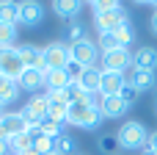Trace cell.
Returning <instances> with one entry per match:
<instances>
[{
    "label": "cell",
    "mask_w": 157,
    "mask_h": 155,
    "mask_svg": "<svg viewBox=\"0 0 157 155\" xmlns=\"http://www.w3.org/2000/svg\"><path fill=\"white\" fill-rule=\"evenodd\" d=\"M116 139H119V147L121 150H144L146 147V141H149V130H146V125L144 122H138V119H127V122H121V128L116 130Z\"/></svg>",
    "instance_id": "1"
},
{
    "label": "cell",
    "mask_w": 157,
    "mask_h": 155,
    "mask_svg": "<svg viewBox=\"0 0 157 155\" xmlns=\"http://www.w3.org/2000/svg\"><path fill=\"white\" fill-rule=\"evenodd\" d=\"M66 125H75V128H83V130H97L102 125V111L86 105L83 100L80 103H72L69 105V116H66Z\"/></svg>",
    "instance_id": "2"
},
{
    "label": "cell",
    "mask_w": 157,
    "mask_h": 155,
    "mask_svg": "<svg viewBox=\"0 0 157 155\" xmlns=\"http://www.w3.org/2000/svg\"><path fill=\"white\" fill-rule=\"evenodd\" d=\"M69 61H72V50L66 42H50L44 47V72L47 69H66Z\"/></svg>",
    "instance_id": "3"
},
{
    "label": "cell",
    "mask_w": 157,
    "mask_h": 155,
    "mask_svg": "<svg viewBox=\"0 0 157 155\" xmlns=\"http://www.w3.org/2000/svg\"><path fill=\"white\" fill-rule=\"evenodd\" d=\"M130 67H132V53L124 50V47L102 53V58H99V69L102 72H119V75H124Z\"/></svg>",
    "instance_id": "4"
},
{
    "label": "cell",
    "mask_w": 157,
    "mask_h": 155,
    "mask_svg": "<svg viewBox=\"0 0 157 155\" xmlns=\"http://www.w3.org/2000/svg\"><path fill=\"white\" fill-rule=\"evenodd\" d=\"M22 72H25V64L19 58V50L17 47H0V75L11 78V80H19Z\"/></svg>",
    "instance_id": "5"
},
{
    "label": "cell",
    "mask_w": 157,
    "mask_h": 155,
    "mask_svg": "<svg viewBox=\"0 0 157 155\" xmlns=\"http://www.w3.org/2000/svg\"><path fill=\"white\" fill-rule=\"evenodd\" d=\"M22 116L28 125H41L47 116H50V103H47V94H33L25 105H22Z\"/></svg>",
    "instance_id": "6"
},
{
    "label": "cell",
    "mask_w": 157,
    "mask_h": 155,
    "mask_svg": "<svg viewBox=\"0 0 157 155\" xmlns=\"http://www.w3.org/2000/svg\"><path fill=\"white\" fill-rule=\"evenodd\" d=\"M69 50H72V61H77L80 67H86V69H91V67H97L99 64V47L91 42V39H86V42H77V44H69Z\"/></svg>",
    "instance_id": "7"
},
{
    "label": "cell",
    "mask_w": 157,
    "mask_h": 155,
    "mask_svg": "<svg viewBox=\"0 0 157 155\" xmlns=\"http://www.w3.org/2000/svg\"><path fill=\"white\" fill-rule=\"evenodd\" d=\"M130 19V14H127V8L124 6H116V8H110V11H105V14H94V25H97V31L99 33H113L121 22H127Z\"/></svg>",
    "instance_id": "8"
},
{
    "label": "cell",
    "mask_w": 157,
    "mask_h": 155,
    "mask_svg": "<svg viewBox=\"0 0 157 155\" xmlns=\"http://www.w3.org/2000/svg\"><path fill=\"white\" fill-rule=\"evenodd\" d=\"M41 19H44V6L41 3H36V0L19 3V25L36 28V25H41Z\"/></svg>",
    "instance_id": "9"
},
{
    "label": "cell",
    "mask_w": 157,
    "mask_h": 155,
    "mask_svg": "<svg viewBox=\"0 0 157 155\" xmlns=\"http://www.w3.org/2000/svg\"><path fill=\"white\" fill-rule=\"evenodd\" d=\"M19 58L25 64V69H41L44 72V47L39 44H19Z\"/></svg>",
    "instance_id": "10"
},
{
    "label": "cell",
    "mask_w": 157,
    "mask_h": 155,
    "mask_svg": "<svg viewBox=\"0 0 157 155\" xmlns=\"http://www.w3.org/2000/svg\"><path fill=\"white\" fill-rule=\"evenodd\" d=\"M0 125H3V130H6L8 139L11 136H19V133H28V122H25L22 111H6L3 119H0Z\"/></svg>",
    "instance_id": "11"
},
{
    "label": "cell",
    "mask_w": 157,
    "mask_h": 155,
    "mask_svg": "<svg viewBox=\"0 0 157 155\" xmlns=\"http://www.w3.org/2000/svg\"><path fill=\"white\" fill-rule=\"evenodd\" d=\"M124 83H127V78H124V75H119V72H102L99 94H102V97H116V94H121Z\"/></svg>",
    "instance_id": "12"
},
{
    "label": "cell",
    "mask_w": 157,
    "mask_h": 155,
    "mask_svg": "<svg viewBox=\"0 0 157 155\" xmlns=\"http://www.w3.org/2000/svg\"><path fill=\"white\" fill-rule=\"evenodd\" d=\"M132 67L144 69V72H155L157 69V50L155 47H138L132 53Z\"/></svg>",
    "instance_id": "13"
},
{
    "label": "cell",
    "mask_w": 157,
    "mask_h": 155,
    "mask_svg": "<svg viewBox=\"0 0 157 155\" xmlns=\"http://www.w3.org/2000/svg\"><path fill=\"white\" fill-rule=\"evenodd\" d=\"M99 111H102V119H119V116H124V114L130 111V105L116 94V97H102Z\"/></svg>",
    "instance_id": "14"
},
{
    "label": "cell",
    "mask_w": 157,
    "mask_h": 155,
    "mask_svg": "<svg viewBox=\"0 0 157 155\" xmlns=\"http://www.w3.org/2000/svg\"><path fill=\"white\" fill-rule=\"evenodd\" d=\"M17 83H19L22 92H30V94H33V92L44 89V72H41V69H25Z\"/></svg>",
    "instance_id": "15"
},
{
    "label": "cell",
    "mask_w": 157,
    "mask_h": 155,
    "mask_svg": "<svg viewBox=\"0 0 157 155\" xmlns=\"http://www.w3.org/2000/svg\"><path fill=\"white\" fill-rule=\"evenodd\" d=\"M69 83H72V80H69V75H66L63 69H47V72H44V89H47V94H50V92H63Z\"/></svg>",
    "instance_id": "16"
},
{
    "label": "cell",
    "mask_w": 157,
    "mask_h": 155,
    "mask_svg": "<svg viewBox=\"0 0 157 155\" xmlns=\"http://www.w3.org/2000/svg\"><path fill=\"white\" fill-rule=\"evenodd\" d=\"M80 8H83V3H77V0H55V3H52V11H55L61 19H69V22L80 14Z\"/></svg>",
    "instance_id": "17"
},
{
    "label": "cell",
    "mask_w": 157,
    "mask_h": 155,
    "mask_svg": "<svg viewBox=\"0 0 157 155\" xmlns=\"http://www.w3.org/2000/svg\"><path fill=\"white\" fill-rule=\"evenodd\" d=\"M130 86H135L138 92H149V89H155V72H144V69H132V75H130V80H127Z\"/></svg>",
    "instance_id": "18"
},
{
    "label": "cell",
    "mask_w": 157,
    "mask_h": 155,
    "mask_svg": "<svg viewBox=\"0 0 157 155\" xmlns=\"http://www.w3.org/2000/svg\"><path fill=\"white\" fill-rule=\"evenodd\" d=\"M83 92H99V83H102V69L99 67H91L83 72V78L77 80Z\"/></svg>",
    "instance_id": "19"
},
{
    "label": "cell",
    "mask_w": 157,
    "mask_h": 155,
    "mask_svg": "<svg viewBox=\"0 0 157 155\" xmlns=\"http://www.w3.org/2000/svg\"><path fill=\"white\" fill-rule=\"evenodd\" d=\"M19 92H22V89H19V83H17V80H11V78H3V75H0V103H3V105H6V103H14Z\"/></svg>",
    "instance_id": "20"
},
{
    "label": "cell",
    "mask_w": 157,
    "mask_h": 155,
    "mask_svg": "<svg viewBox=\"0 0 157 155\" xmlns=\"http://www.w3.org/2000/svg\"><path fill=\"white\" fill-rule=\"evenodd\" d=\"M113 33H116L119 47H124V50H130V47H132V42H135V31H132V22H130V19H127V22H121Z\"/></svg>",
    "instance_id": "21"
},
{
    "label": "cell",
    "mask_w": 157,
    "mask_h": 155,
    "mask_svg": "<svg viewBox=\"0 0 157 155\" xmlns=\"http://www.w3.org/2000/svg\"><path fill=\"white\" fill-rule=\"evenodd\" d=\"M0 22H6V25H19V3L3 0V3H0Z\"/></svg>",
    "instance_id": "22"
},
{
    "label": "cell",
    "mask_w": 157,
    "mask_h": 155,
    "mask_svg": "<svg viewBox=\"0 0 157 155\" xmlns=\"http://www.w3.org/2000/svg\"><path fill=\"white\" fill-rule=\"evenodd\" d=\"M88 39V28L83 22H69L66 25V44H77V42H86Z\"/></svg>",
    "instance_id": "23"
},
{
    "label": "cell",
    "mask_w": 157,
    "mask_h": 155,
    "mask_svg": "<svg viewBox=\"0 0 157 155\" xmlns=\"http://www.w3.org/2000/svg\"><path fill=\"white\" fill-rule=\"evenodd\" d=\"M41 130H44L47 136H55V139H61V136L66 133V122H58V119H50V116H47V119L41 122Z\"/></svg>",
    "instance_id": "24"
},
{
    "label": "cell",
    "mask_w": 157,
    "mask_h": 155,
    "mask_svg": "<svg viewBox=\"0 0 157 155\" xmlns=\"http://www.w3.org/2000/svg\"><path fill=\"white\" fill-rule=\"evenodd\" d=\"M55 153H58V155H77V141H75L69 133H63V136L58 139V147H55Z\"/></svg>",
    "instance_id": "25"
},
{
    "label": "cell",
    "mask_w": 157,
    "mask_h": 155,
    "mask_svg": "<svg viewBox=\"0 0 157 155\" xmlns=\"http://www.w3.org/2000/svg\"><path fill=\"white\" fill-rule=\"evenodd\" d=\"M28 147H33V141L28 139V133H19V136H11L8 139V150H14V155L25 153Z\"/></svg>",
    "instance_id": "26"
},
{
    "label": "cell",
    "mask_w": 157,
    "mask_h": 155,
    "mask_svg": "<svg viewBox=\"0 0 157 155\" xmlns=\"http://www.w3.org/2000/svg\"><path fill=\"white\" fill-rule=\"evenodd\" d=\"M33 147H36V150H39L41 155H52V153H55V147H58V139H55V136H47V133H44V136H41V139L33 144Z\"/></svg>",
    "instance_id": "27"
},
{
    "label": "cell",
    "mask_w": 157,
    "mask_h": 155,
    "mask_svg": "<svg viewBox=\"0 0 157 155\" xmlns=\"http://www.w3.org/2000/svg\"><path fill=\"white\" fill-rule=\"evenodd\" d=\"M97 47H99V53H110V50H119L116 33H99V39H97Z\"/></svg>",
    "instance_id": "28"
},
{
    "label": "cell",
    "mask_w": 157,
    "mask_h": 155,
    "mask_svg": "<svg viewBox=\"0 0 157 155\" xmlns=\"http://www.w3.org/2000/svg\"><path fill=\"white\" fill-rule=\"evenodd\" d=\"M14 39H17V28L0 22V47H14Z\"/></svg>",
    "instance_id": "29"
},
{
    "label": "cell",
    "mask_w": 157,
    "mask_h": 155,
    "mask_svg": "<svg viewBox=\"0 0 157 155\" xmlns=\"http://www.w3.org/2000/svg\"><path fill=\"white\" fill-rule=\"evenodd\" d=\"M116 147H119L116 133H102V136H99V150H102L105 155H113V153H116Z\"/></svg>",
    "instance_id": "30"
},
{
    "label": "cell",
    "mask_w": 157,
    "mask_h": 155,
    "mask_svg": "<svg viewBox=\"0 0 157 155\" xmlns=\"http://www.w3.org/2000/svg\"><path fill=\"white\" fill-rule=\"evenodd\" d=\"M119 97H121V100H124V103H127V105L132 108V105L138 103V97H141V92H138L135 86H130V83H124V89H121V94H119Z\"/></svg>",
    "instance_id": "31"
},
{
    "label": "cell",
    "mask_w": 157,
    "mask_h": 155,
    "mask_svg": "<svg viewBox=\"0 0 157 155\" xmlns=\"http://www.w3.org/2000/svg\"><path fill=\"white\" fill-rule=\"evenodd\" d=\"M63 94H66V100H69V105H72V103H80L86 92L80 89V83H69V86L63 89Z\"/></svg>",
    "instance_id": "32"
},
{
    "label": "cell",
    "mask_w": 157,
    "mask_h": 155,
    "mask_svg": "<svg viewBox=\"0 0 157 155\" xmlns=\"http://www.w3.org/2000/svg\"><path fill=\"white\" fill-rule=\"evenodd\" d=\"M63 72H66V75H69V80H72V83H77V80H80V78H83V72H86V67H80V64H77V61H69V64H66V69H63Z\"/></svg>",
    "instance_id": "33"
},
{
    "label": "cell",
    "mask_w": 157,
    "mask_h": 155,
    "mask_svg": "<svg viewBox=\"0 0 157 155\" xmlns=\"http://www.w3.org/2000/svg\"><path fill=\"white\" fill-rule=\"evenodd\" d=\"M116 6H121V3H116V0H97V3H91V11L94 14H105V11L116 8Z\"/></svg>",
    "instance_id": "34"
},
{
    "label": "cell",
    "mask_w": 157,
    "mask_h": 155,
    "mask_svg": "<svg viewBox=\"0 0 157 155\" xmlns=\"http://www.w3.org/2000/svg\"><path fill=\"white\" fill-rule=\"evenodd\" d=\"M146 147L157 153V130H155V133H149V141H146Z\"/></svg>",
    "instance_id": "35"
},
{
    "label": "cell",
    "mask_w": 157,
    "mask_h": 155,
    "mask_svg": "<svg viewBox=\"0 0 157 155\" xmlns=\"http://www.w3.org/2000/svg\"><path fill=\"white\" fill-rule=\"evenodd\" d=\"M149 25H152V33H157V8H155V14H152V22Z\"/></svg>",
    "instance_id": "36"
},
{
    "label": "cell",
    "mask_w": 157,
    "mask_h": 155,
    "mask_svg": "<svg viewBox=\"0 0 157 155\" xmlns=\"http://www.w3.org/2000/svg\"><path fill=\"white\" fill-rule=\"evenodd\" d=\"M0 155H8V141L0 139Z\"/></svg>",
    "instance_id": "37"
},
{
    "label": "cell",
    "mask_w": 157,
    "mask_h": 155,
    "mask_svg": "<svg viewBox=\"0 0 157 155\" xmlns=\"http://www.w3.org/2000/svg\"><path fill=\"white\" fill-rule=\"evenodd\" d=\"M19 155H41V153H39V150H36V147H28V150H25V153H19Z\"/></svg>",
    "instance_id": "38"
},
{
    "label": "cell",
    "mask_w": 157,
    "mask_h": 155,
    "mask_svg": "<svg viewBox=\"0 0 157 155\" xmlns=\"http://www.w3.org/2000/svg\"><path fill=\"white\" fill-rule=\"evenodd\" d=\"M141 155H157L155 150H149V147H144V150H141Z\"/></svg>",
    "instance_id": "39"
},
{
    "label": "cell",
    "mask_w": 157,
    "mask_h": 155,
    "mask_svg": "<svg viewBox=\"0 0 157 155\" xmlns=\"http://www.w3.org/2000/svg\"><path fill=\"white\" fill-rule=\"evenodd\" d=\"M0 139H3V141H8V136H6V130H3V125H0Z\"/></svg>",
    "instance_id": "40"
},
{
    "label": "cell",
    "mask_w": 157,
    "mask_h": 155,
    "mask_svg": "<svg viewBox=\"0 0 157 155\" xmlns=\"http://www.w3.org/2000/svg\"><path fill=\"white\" fill-rule=\"evenodd\" d=\"M3 108H6V105H3V103H0V119H3V114H6V111H3Z\"/></svg>",
    "instance_id": "41"
},
{
    "label": "cell",
    "mask_w": 157,
    "mask_h": 155,
    "mask_svg": "<svg viewBox=\"0 0 157 155\" xmlns=\"http://www.w3.org/2000/svg\"><path fill=\"white\" fill-rule=\"evenodd\" d=\"M155 114H157V97H155Z\"/></svg>",
    "instance_id": "42"
},
{
    "label": "cell",
    "mask_w": 157,
    "mask_h": 155,
    "mask_svg": "<svg viewBox=\"0 0 157 155\" xmlns=\"http://www.w3.org/2000/svg\"><path fill=\"white\" fill-rule=\"evenodd\" d=\"M77 155H86V153H77Z\"/></svg>",
    "instance_id": "43"
},
{
    "label": "cell",
    "mask_w": 157,
    "mask_h": 155,
    "mask_svg": "<svg viewBox=\"0 0 157 155\" xmlns=\"http://www.w3.org/2000/svg\"><path fill=\"white\" fill-rule=\"evenodd\" d=\"M52 155H58V153H52Z\"/></svg>",
    "instance_id": "44"
}]
</instances>
